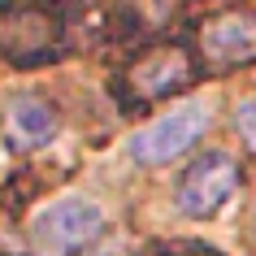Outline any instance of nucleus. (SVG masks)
I'll return each instance as SVG.
<instances>
[{"instance_id": "obj_3", "label": "nucleus", "mask_w": 256, "mask_h": 256, "mask_svg": "<svg viewBox=\"0 0 256 256\" xmlns=\"http://www.w3.org/2000/svg\"><path fill=\"white\" fill-rule=\"evenodd\" d=\"M26 234L44 252L78 256L82 248H92L104 234V208L96 200H87V196H66V200L48 204V208H40V213L30 217Z\"/></svg>"}, {"instance_id": "obj_7", "label": "nucleus", "mask_w": 256, "mask_h": 256, "mask_svg": "<svg viewBox=\"0 0 256 256\" xmlns=\"http://www.w3.org/2000/svg\"><path fill=\"white\" fill-rule=\"evenodd\" d=\"M4 130H9V144L22 152H40L48 148L56 135H61V113H56L52 100H44L40 92H18L9 104H4Z\"/></svg>"}, {"instance_id": "obj_1", "label": "nucleus", "mask_w": 256, "mask_h": 256, "mask_svg": "<svg viewBox=\"0 0 256 256\" xmlns=\"http://www.w3.org/2000/svg\"><path fill=\"white\" fill-rule=\"evenodd\" d=\"M66 44V9L52 0H0V52L14 66H48Z\"/></svg>"}, {"instance_id": "obj_5", "label": "nucleus", "mask_w": 256, "mask_h": 256, "mask_svg": "<svg viewBox=\"0 0 256 256\" xmlns=\"http://www.w3.org/2000/svg\"><path fill=\"white\" fill-rule=\"evenodd\" d=\"M204 130H208V108L204 104H182V108H170L165 118L148 122L144 130H135L130 144H126V152H130L135 165L156 170V165L178 161L187 148H196V139Z\"/></svg>"}, {"instance_id": "obj_2", "label": "nucleus", "mask_w": 256, "mask_h": 256, "mask_svg": "<svg viewBox=\"0 0 256 256\" xmlns=\"http://www.w3.org/2000/svg\"><path fill=\"white\" fill-rule=\"evenodd\" d=\"M243 187V161L230 156L226 148H204L182 165V174L174 182V208L187 222H208L234 200V191Z\"/></svg>"}, {"instance_id": "obj_10", "label": "nucleus", "mask_w": 256, "mask_h": 256, "mask_svg": "<svg viewBox=\"0 0 256 256\" xmlns=\"http://www.w3.org/2000/svg\"><path fill=\"white\" fill-rule=\"evenodd\" d=\"M139 256H165V252H161V243H152L148 252H139Z\"/></svg>"}, {"instance_id": "obj_11", "label": "nucleus", "mask_w": 256, "mask_h": 256, "mask_svg": "<svg viewBox=\"0 0 256 256\" xmlns=\"http://www.w3.org/2000/svg\"><path fill=\"white\" fill-rule=\"evenodd\" d=\"M252 234H256V213H252Z\"/></svg>"}, {"instance_id": "obj_6", "label": "nucleus", "mask_w": 256, "mask_h": 256, "mask_svg": "<svg viewBox=\"0 0 256 256\" xmlns=\"http://www.w3.org/2000/svg\"><path fill=\"white\" fill-rule=\"evenodd\" d=\"M196 56L200 66L208 61L213 70H234V66H248L256 61V18L252 14H217V18H204L196 35Z\"/></svg>"}, {"instance_id": "obj_8", "label": "nucleus", "mask_w": 256, "mask_h": 256, "mask_svg": "<svg viewBox=\"0 0 256 256\" xmlns=\"http://www.w3.org/2000/svg\"><path fill=\"white\" fill-rule=\"evenodd\" d=\"M230 126H234V135L248 144V148L256 152V92L243 96L239 104H234V113H230Z\"/></svg>"}, {"instance_id": "obj_4", "label": "nucleus", "mask_w": 256, "mask_h": 256, "mask_svg": "<svg viewBox=\"0 0 256 256\" xmlns=\"http://www.w3.org/2000/svg\"><path fill=\"white\" fill-rule=\"evenodd\" d=\"M196 78H200V56L182 40L152 44L126 66V87H130V96H139V104H156L165 96L187 92Z\"/></svg>"}, {"instance_id": "obj_9", "label": "nucleus", "mask_w": 256, "mask_h": 256, "mask_svg": "<svg viewBox=\"0 0 256 256\" xmlns=\"http://www.w3.org/2000/svg\"><path fill=\"white\" fill-rule=\"evenodd\" d=\"M165 256H226L222 248L213 243H200V239H178V243H161Z\"/></svg>"}]
</instances>
